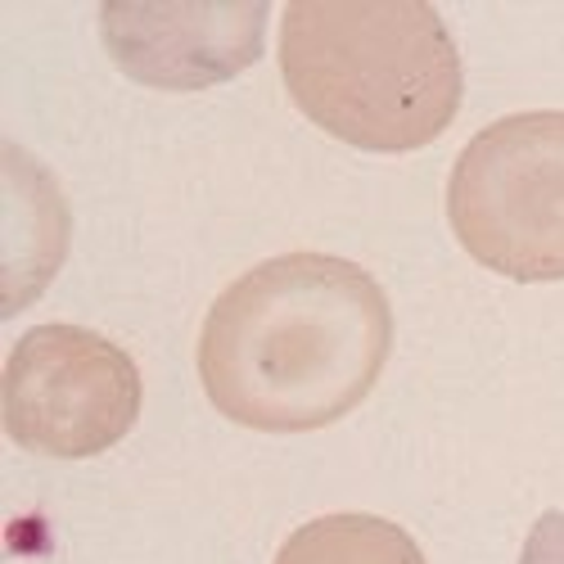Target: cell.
Masks as SVG:
<instances>
[{
    "mask_svg": "<svg viewBox=\"0 0 564 564\" xmlns=\"http://www.w3.org/2000/svg\"><path fill=\"white\" fill-rule=\"evenodd\" d=\"M100 36L131 82L159 90H204L258 64L267 6L262 0H217V6L109 0L100 10Z\"/></svg>",
    "mask_w": 564,
    "mask_h": 564,
    "instance_id": "cell-5",
    "label": "cell"
},
{
    "mask_svg": "<svg viewBox=\"0 0 564 564\" xmlns=\"http://www.w3.org/2000/svg\"><path fill=\"white\" fill-rule=\"evenodd\" d=\"M275 564H430L415 538L380 514H321L294 529Z\"/></svg>",
    "mask_w": 564,
    "mask_h": 564,
    "instance_id": "cell-6",
    "label": "cell"
},
{
    "mask_svg": "<svg viewBox=\"0 0 564 564\" xmlns=\"http://www.w3.org/2000/svg\"><path fill=\"white\" fill-rule=\"evenodd\" d=\"M389 352L393 307L380 280L335 253H280L217 294L195 366L235 425L307 434L357 411Z\"/></svg>",
    "mask_w": 564,
    "mask_h": 564,
    "instance_id": "cell-1",
    "label": "cell"
},
{
    "mask_svg": "<svg viewBox=\"0 0 564 564\" xmlns=\"http://www.w3.org/2000/svg\"><path fill=\"white\" fill-rule=\"evenodd\" d=\"M140 398L127 348L82 325H36L6 357L0 415L23 452L86 460L131 434Z\"/></svg>",
    "mask_w": 564,
    "mask_h": 564,
    "instance_id": "cell-4",
    "label": "cell"
},
{
    "mask_svg": "<svg viewBox=\"0 0 564 564\" xmlns=\"http://www.w3.org/2000/svg\"><path fill=\"white\" fill-rule=\"evenodd\" d=\"M447 221L479 267L564 280V113H510L469 140L447 176Z\"/></svg>",
    "mask_w": 564,
    "mask_h": 564,
    "instance_id": "cell-3",
    "label": "cell"
},
{
    "mask_svg": "<svg viewBox=\"0 0 564 564\" xmlns=\"http://www.w3.org/2000/svg\"><path fill=\"white\" fill-rule=\"evenodd\" d=\"M280 77L325 135L370 154L425 150L460 113V55L425 0H290Z\"/></svg>",
    "mask_w": 564,
    "mask_h": 564,
    "instance_id": "cell-2",
    "label": "cell"
},
{
    "mask_svg": "<svg viewBox=\"0 0 564 564\" xmlns=\"http://www.w3.org/2000/svg\"><path fill=\"white\" fill-rule=\"evenodd\" d=\"M520 564H564V510H546L529 529Z\"/></svg>",
    "mask_w": 564,
    "mask_h": 564,
    "instance_id": "cell-7",
    "label": "cell"
}]
</instances>
